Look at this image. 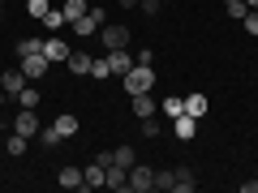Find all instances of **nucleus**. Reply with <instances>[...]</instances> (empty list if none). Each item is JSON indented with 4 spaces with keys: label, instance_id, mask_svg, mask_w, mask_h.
<instances>
[{
    "label": "nucleus",
    "instance_id": "1a4fd4ad",
    "mask_svg": "<svg viewBox=\"0 0 258 193\" xmlns=\"http://www.w3.org/2000/svg\"><path fill=\"white\" fill-rule=\"evenodd\" d=\"M103 172H108V180H103L108 189H120V193H129V167H125V163H108Z\"/></svg>",
    "mask_w": 258,
    "mask_h": 193
},
{
    "label": "nucleus",
    "instance_id": "7c9ffc66",
    "mask_svg": "<svg viewBox=\"0 0 258 193\" xmlns=\"http://www.w3.org/2000/svg\"><path fill=\"white\" fill-rule=\"evenodd\" d=\"M245 13H249V5H245V0H237V5H228V18H232V22H241Z\"/></svg>",
    "mask_w": 258,
    "mask_h": 193
},
{
    "label": "nucleus",
    "instance_id": "6e6552de",
    "mask_svg": "<svg viewBox=\"0 0 258 193\" xmlns=\"http://www.w3.org/2000/svg\"><path fill=\"white\" fill-rule=\"evenodd\" d=\"M194 133H198V120H194L189 112H181V116L172 120V138L176 142H194Z\"/></svg>",
    "mask_w": 258,
    "mask_h": 193
},
{
    "label": "nucleus",
    "instance_id": "9d476101",
    "mask_svg": "<svg viewBox=\"0 0 258 193\" xmlns=\"http://www.w3.org/2000/svg\"><path fill=\"white\" fill-rule=\"evenodd\" d=\"M112 64V77H125L129 69H134V60H129V47H116V52H103Z\"/></svg>",
    "mask_w": 258,
    "mask_h": 193
},
{
    "label": "nucleus",
    "instance_id": "393cba45",
    "mask_svg": "<svg viewBox=\"0 0 258 193\" xmlns=\"http://www.w3.org/2000/svg\"><path fill=\"white\" fill-rule=\"evenodd\" d=\"M47 9H52L47 0H26V13H30V18H39V22L47 18Z\"/></svg>",
    "mask_w": 258,
    "mask_h": 193
},
{
    "label": "nucleus",
    "instance_id": "f257e3e1",
    "mask_svg": "<svg viewBox=\"0 0 258 193\" xmlns=\"http://www.w3.org/2000/svg\"><path fill=\"white\" fill-rule=\"evenodd\" d=\"M120 82H125V94H151V90H155V69L134 60V69H129Z\"/></svg>",
    "mask_w": 258,
    "mask_h": 193
},
{
    "label": "nucleus",
    "instance_id": "bb28decb",
    "mask_svg": "<svg viewBox=\"0 0 258 193\" xmlns=\"http://www.w3.org/2000/svg\"><path fill=\"white\" fill-rule=\"evenodd\" d=\"M241 26H245V35H254V39H258V9H249L245 18H241Z\"/></svg>",
    "mask_w": 258,
    "mask_h": 193
},
{
    "label": "nucleus",
    "instance_id": "423d86ee",
    "mask_svg": "<svg viewBox=\"0 0 258 193\" xmlns=\"http://www.w3.org/2000/svg\"><path fill=\"white\" fill-rule=\"evenodd\" d=\"M69 52H74V47L64 43L60 35H52V39H43V56H47V60H52V64H64V60H69Z\"/></svg>",
    "mask_w": 258,
    "mask_h": 193
},
{
    "label": "nucleus",
    "instance_id": "0eeeda50",
    "mask_svg": "<svg viewBox=\"0 0 258 193\" xmlns=\"http://www.w3.org/2000/svg\"><path fill=\"white\" fill-rule=\"evenodd\" d=\"M47 69H52V60H47L43 52H30V56H22V73H26V77H43Z\"/></svg>",
    "mask_w": 258,
    "mask_h": 193
},
{
    "label": "nucleus",
    "instance_id": "6ab92c4d",
    "mask_svg": "<svg viewBox=\"0 0 258 193\" xmlns=\"http://www.w3.org/2000/svg\"><path fill=\"white\" fill-rule=\"evenodd\" d=\"M86 9H91V5H86V0H64V5H60V13H64V22H69V26H74V22L82 18Z\"/></svg>",
    "mask_w": 258,
    "mask_h": 193
},
{
    "label": "nucleus",
    "instance_id": "c85d7f7f",
    "mask_svg": "<svg viewBox=\"0 0 258 193\" xmlns=\"http://www.w3.org/2000/svg\"><path fill=\"white\" fill-rule=\"evenodd\" d=\"M112 155H116V163L134 167V146H116V150H112Z\"/></svg>",
    "mask_w": 258,
    "mask_h": 193
},
{
    "label": "nucleus",
    "instance_id": "aec40b11",
    "mask_svg": "<svg viewBox=\"0 0 258 193\" xmlns=\"http://www.w3.org/2000/svg\"><path fill=\"white\" fill-rule=\"evenodd\" d=\"M60 189H82V167H60Z\"/></svg>",
    "mask_w": 258,
    "mask_h": 193
},
{
    "label": "nucleus",
    "instance_id": "2f4dec72",
    "mask_svg": "<svg viewBox=\"0 0 258 193\" xmlns=\"http://www.w3.org/2000/svg\"><path fill=\"white\" fill-rule=\"evenodd\" d=\"M155 189H164V193L172 189V172H155Z\"/></svg>",
    "mask_w": 258,
    "mask_h": 193
},
{
    "label": "nucleus",
    "instance_id": "b1692460",
    "mask_svg": "<svg viewBox=\"0 0 258 193\" xmlns=\"http://www.w3.org/2000/svg\"><path fill=\"white\" fill-rule=\"evenodd\" d=\"M30 52H43V39H18V56H30Z\"/></svg>",
    "mask_w": 258,
    "mask_h": 193
},
{
    "label": "nucleus",
    "instance_id": "20e7f679",
    "mask_svg": "<svg viewBox=\"0 0 258 193\" xmlns=\"http://www.w3.org/2000/svg\"><path fill=\"white\" fill-rule=\"evenodd\" d=\"M129 189H134V193H151V189H155V167L134 163V167H129Z\"/></svg>",
    "mask_w": 258,
    "mask_h": 193
},
{
    "label": "nucleus",
    "instance_id": "a211bd4d",
    "mask_svg": "<svg viewBox=\"0 0 258 193\" xmlns=\"http://www.w3.org/2000/svg\"><path fill=\"white\" fill-rule=\"evenodd\" d=\"M78 129H82V120H78L74 112H60V116H56V133H60V138H74Z\"/></svg>",
    "mask_w": 258,
    "mask_h": 193
},
{
    "label": "nucleus",
    "instance_id": "f3484780",
    "mask_svg": "<svg viewBox=\"0 0 258 193\" xmlns=\"http://www.w3.org/2000/svg\"><path fill=\"white\" fill-rule=\"evenodd\" d=\"M26 146H30V138H22V133H13V129L5 133V155L22 159V155H26Z\"/></svg>",
    "mask_w": 258,
    "mask_h": 193
},
{
    "label": "nucleus",
    "instance_id": "473e14b6",
    "mask_svg": "<svg viewBox=\"0 0 258 193\" xmlns=\"http://www.w3.org/2000/svg\"><path fill=\"white\" fill-rule=\"evenodd\" d=\"M138 9H142V13H159V9H164V0H142Z\"/></svg>",
    "mask_w": 258,
    "mask_h": 193
},
{
    "label": "nucleus",
    "instance_id": "72a5a7b5",
    "mask_svg": "<svg viewBox=\"0 0 258 193\" xmlns=\"http://www.w3.org/2000/svg\"><path fill=\"white\" fill-rule=\"evenodd\" d=\"M120 5H125V9H138V5H142V0H120Z\"/></svg>",
    "mask_w": 258,
    "mask_h": 193
},
{
    "label": "nucleus",
    "instance_id": "c756f323",
    "mask_svg": "<svg viewBox=\"0 0 258 193\" xmlns=\"http://www.w3.org/2000/svg\"><path fill=\"white\" fill-rule=\"evenodd\" d=\"M142 138H159V120H155V116L142 120Z\"/></svg>",
    "mask_w": 258,
    "mask_h": 193
},
{
    "label": "nucleus",
    "instance_id": "9b49d317",
    "mask_svg": "<svg viewBox=\"0 0 258 193\" xmlns=\"http://www.w3.org/2000/svg\"><path fill=\"white\" fill-rule=\"evenodd\" d=\"M22 86H26V73H18V69H5V73H0V90H5V94H13V99H18Z\"/></svg>",
    "mask_w": 258,
    "mask_h": 193
},
{
    "label": "nucleus",
    "instance_id": "c9c22d12",
    "mask_svg": "<svg viewBox=\"0 0 258 193\" xmlns=\"http://www.w3.org/2000/svg\"><path fill=\"white\" fill-rule=\"evenodd\" d=\"M245 5H249V9H258V0H245Z\"/></svg>",
    "mask_w": 258,
    "mask_h": 193
},
{
    "label": "nucleus",
    "instance_id": "5701e85b",
    "mask_svg": "<svg viewBox=\"0 0 258 193\" xmlns=\"http://www.w3.org/2000/svg\"><path fill=\"white\" fill-rule=\"evenodd\" d=\"M18 103H22V108H39V103H43V94H39L35 86H22V94H18Z\"/></svg>",
    "mask_w": 258,
    "mask_h": 193
},
{
    "label": "nucleus",
    "instance_id": "2eb2a0df",
    "mask_svg": "<svg viewBox=\"0 0 258 193\" xmlns=\"http://www.w3.org/2000/svg\"><path fill=\"white\" fill-rule=\"evenodd\" d=\"M103 180H108L103 163H91V167H82V189H103Z\"/></svg>",
    "mask_w": 258,
    "mask_h": 193
},
{
    "label": "nucleus",
    "instance_id": "4c0bfd02",
    "mask_svg": "<svg viewBox=\"0 0 258 193\" xmlns=\"http://www.w3.org/2000/svg\"><path fill=\"white\" fill-rule=\"evenodd\" d=\"M0 159H5V146H0Z\"/></svg>",
    "mask_w": 258,
    "mask_h": 193
},
{
    "label": "nucleus",
    "instance_id": "f704fd0d",
    "mask_svg": "<svg viewBox=\"0 0 258 193\" xmlns=\"http://www.w3.org/2000/svg\"><path fill=\"white\" fill-rule=\"evenodd\" d=\"M5 99H9V94H5V90H0V108H5Z\"/></svg>",
    "mask_w": 258,
    "mask_h": 193
},
{
    "label": "nucleus",
    "instance_id": "ddd939ff",
    "mask_svg": "<svg viewBox=\"0 0 258 193\" xmlns=\"http://www.w3.org/2000/svg\"><path fill=\"white\" fill-rule=\"evenodd\" d=\"M91 60H95L91 52H69V60H64V64H69V73H78V77H91Z\"/></svg>",
    "mask_w": 258,
    "mask_h": 193
},
{
    "label": "nucleus",
    "instance_id": "f03ea898",
    "mask_svg": "<svg viewBox=\"0 0 258 193\" xmlns=\"http://www.w3.org/2000/svg\"><path fill=\"white\" fill-rule=\"evenodd\" d=\"M99 47H103V52L129 47V26H120V22H103V26H99Z\"/></svg>",
    "mask_w": 258,
    "mask_h": 193
},
{
    "label": "nucleus",
    "instance_id": "a878e982",
    "mask_svg": "<svg viewBox=\"0 0 258 193\" xmlns=\"http://www.w3.org/2000/svg\"><path fill=\"white\" fill-rule=\"evenodd\" d=\"M43 26H47V30H60V26H69V22H64V13H60V9H47Z\"/></svg>",
    "mask_w": 258,
    "mask_h": 193
},
{
    "label": "nucleus",
    "instance_id": "dca6fc26",
    "mask_svg": "<svg viewBox=\"0 0 258 193\" xmlns=\"http://www.w3.org/2000/svg\"><path fill=\"white\" fill-rule=\"evenodd\" d=\"M207 108H211V103H207V94H203V90L185 94V112H189L194 120H203V116H207Z\"/></svg>",
    "mask_w": 258,
    "mask_h": 193
},
{
    "label": "nucleus",
    "instance_id": "e433bc0d",
    "mask_svg": "<svg viewBox=\"0 0 258 193\" xmlns=\"http://www.w3.org/2000/svg\"><path fill=\"white\" fill-rule=\"evenodd\" d=\"M224 5H237V0H224Z\"/></svg>",
    "mask_w": 258,
    "mask_h": 193
},
{
    "label": "nucleus",
    "instance_id": "412c9836",
    "mask_svg": "<svg viewBox=\"0 0 258 193\" xmlns=\"http://www.w3.org/2000/svg\"><path fill=\"white\" fill-rule=\"evenodd\" d=\"M159 112H164L168 120H176V116L185 112V94H172V99H164V108H159Z\"/></svg>",
    "mask_w": 258,
    "mask_h": 193
},
{
    "label": "nucleus",
    "instance_id": "7ed1b4c3",
    "mask_svg": "<svg viewBox=\"0 0 258 193\" xmlns=\"http://www.w3.org/2000/svg\"><path fill=\"white\" fill-rule=\"evenodd\" d=\"M103 22H108V13H103V9H86L82 18L74 22V35H78V39H91V35H99Z\"/></svg>",
    "mask_w": 258,
    "mask_h": 193
},
{
    "label": "nucleus",
    "instance_id": "4be33fe9",
    "mask_svg": "<svg viewBox=\"0 0 258 193\" xmlns=\"http://www.w3.org/2000/svg\"><path fill=\"white\" fill-rule=\"evenodd\" d=\"M91 77H95V82L112 77V64H108V56H95V60H91Z\"/></svg>",
    "mask_w": 258,
    "mask_h": 193
},
{
    "label": "nucleus",
    "instance_id": "f8f14e48",
    "mask_svg": "<svg viewBox=\"0 0 258 193\" xmlns=\"http://www.w3.org/2000/svg\"><path fill=\"white\" fill-rule=\"evenodd\" d=\"M129 108H134V116H138V120H147V116H155V112H159V103L151 99V94H129Z\"/></svg>",
    "mask_w": 258,
    "mask_h": 193
},
{
    "label": "nucleus",
    "instance_id": "39448f33",
    "mask_svg": "<svg viewBox=\"0 0 258 193\" xmlns=\"http://www.w3.org/2000/svg\"><path fill=\"white\" fill-rule=\"evenodd\" d=\"M13 133H22V138H39V116H35V108H22L18 116H13Z\"/></svg>",
    "mask_w": 258,
    "mask_h": 193
},
{
    "label": "nucleus",
    "instance_id": "cd10ccee",
    "mask_svg": "<svg viewBox=\"0 0 258 193\" xmlns=\"http://www.w3.org/2000/svg\"><path fill=\"white\" fill-rule=\"evenodd\" d=\"M39 142H43V146H56V142H60V133H56V125L39 129Z\"/></svg>",
    "mask_w": 258,
    "mask_h": 193
},
{
    "label": "nucleus",
    "instance_id": "4468645a",
    "mask_svg": "<svg viewBox=\"0 0 258 193\" xmlns=\"http://www.w3.org/2000/svg\"><path fill=\"white\" fill-rule=\"evenodd\" d=\"M172 189L176 193H194V189H198V176H194L189 167H176V172H172Z\"/></svg>",
    "mask_w": 258,
    "mask_h": 193
}]
</instances>
